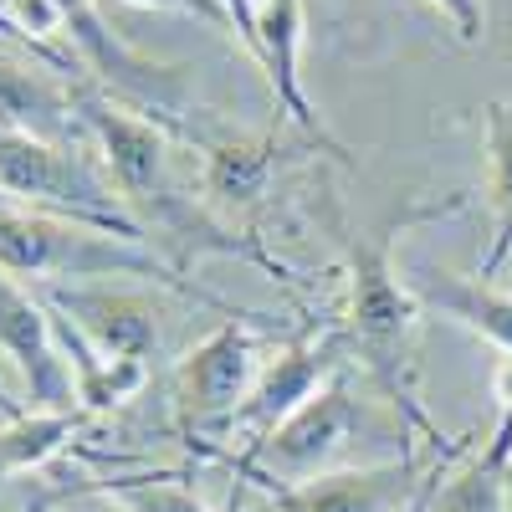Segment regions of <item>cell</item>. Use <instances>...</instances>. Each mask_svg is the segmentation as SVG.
Returning <instances> with one entry per match:
<instances>
[{
    "instance_id": "ac0fdd59",
    "label": "cell",
    "mask_w": 512,
    "mask_h": 512,
    "mask_svg": "<svg viewBox=\"0 0 512 512\" xmlns=\"http://www.w3.org/2000/svg\"><path fill=\"white\" fill-rule=\"evenodd\" d=\"M123 512H210L195 492H185L180 482L169 477H113L98 482Z\"/></svg>"
},
{
    "instance_id": "ffe728a7",
    "label": "cell",
    "mask_w": 512,
    "mask_h": 512,
    "mask_svg": "<svg viewBox=\"0 0 512 512\" xmlns=\"http://www.w3.org/2000/svg\"><path fill=\"white\" fill-rule=\"evenodd\" d=\"M128 6H154V11H185V16H195V21H210L216 31L236 36V21H231V11H226V0H128Z\"/></svg>"
},
{
    "instance_id": "7a4b0ae2",
    "label": "cell",
    "mask_w": 512,
    "mask_h": 512,
    "mask_svg": "<svg viewBox=\"0 0 512 512\" xmlns=\"http://www.w3.org/2000/svg\"><path fill=\"white\" fill-rule=\"evenodd\" d=\"M405 221H395L379 241H369L364 231H349L344 221L333 216V231L349 251V344L354 354L364 359V369L374 374V384L384 390V400H395L405 410V420H415L420 431H431L436 441H446L425 410L410 400V379H415V364H410V333H415V318H420V303L415 292L395 277V236H400Z\"/></svg>"
},
{
    "instance_id": "603a6c76",
    "label": "cell",
    "mask_w": 512,
    "mask_h": 512,
    "mask_svg": "<svg viewBox=\"0 0 512 512\" xmlns=\"http://www.w3.org/2000/svg\"><path fill=\"white\" fill-rule=\"evenodd\" d=\"M507 492H512V466H507Z\"/></svg>"
},
{
    "instance_id": "8992f818",
    "label": "cell",
    "mask_w": 512,
    "mask_h": 512,
    "mask_svg": "<svg viewBox=\"0 0 512 512\" xmlns=\"http://www.w3.org/2000/svg\"><path fill=\"white\" fill-rule=\"evenodd\" d=\"M77 118L98 139L113 190L139 226L175 200V185H169V134L154 118L113 103L88 77H77Z\"/></svg>"
},
{
    "instance_id": "7402d4cb",
    "label": "cell",
    "mask_w": 512,
    "mask_h": 512,
    "mask_svg": "<svg viewBox=\"0 0 512 512\" xmlns=\"http://www.w3.org/2000/svg\"><path fill=\"white\" fill-rule=\"evenodd\" d=\"M0 415H6V425H11V420H26V415H31L26 405H16V400L6 395V384H0Z\"/></svg>"
},
{
    "instance_id": "8fae6325",
    "label": "cell",
    "mask_w": 512,
    "mask_h": 512,
    "mask_svg": "<svg viewBox=\"0 0 512 512\" xmlns=\"http://www.w3.org/2000/svg\"><path fill=\"white\" fill-rule=\"evenodd\" d=\"M67 67H57L52 57H36L26 47H6L0 41V128L16 134H36L67 144L77 139V77H62Z\"/></svg>"
},
{
    "instance_id": "e0dca14e",
    "label": "cell",
    "mask_w": 512,
    "mask_h": 512,
    "mask_svg": "<svg viewBox=\"0 0 512 512\" xmlns=\"http://www.w3.org/2000/svg\"><path fill=\"white\" fill-rule=\"evenodd\" d=\"M82 425H88V410H31L26 420H11L0 431V482L36 472L52 456H62Z\"/></svg>"
},
{
    "instance_id": "5bb4252c",
    "label": "cell",
    "mask_w": 512,
    "mask_h": 512,
    "mask_svg": "<svg viewBox=\"0 0 512 512\" xmlns=\"http://www.w3.org/2000/svg\"><path fill=\"white\" fill-rule=\"evenodd\" d=\"M410 292L420 308H436L456 318L461 328L482 333L492 349L512 354V297L507 292H492L487 282H466L461 272H446V267H420Z\"/></svg>"
},
{
    "instance_id": "3957f363",
    "label": "cell",
    "mask_w": 512,
    "mask_h": 512,
    "mask_svg": "<svg viewBox=\"0 0 512 512\" xmlns=\"http://www.w3.org/2000/svg\"><path fill=\"white\" fill-rule=\"evenodd\" d=\"M364 436L379 441V446L410 451V431H405V425L379 420L364 400L349 395L344 374H333L303 410L287 415L262 446L246 451V456H236L231 466H236L241 477L282 492V487H297V482H313V477L349 472V466H359L354 441H364Z\"/></svg>"
},
{
    "instance_id": "2e32d148",
    "label": "cell",
    "mask_w": 512,
    "mask_h": 512,
    "mask_svg": "<svg viewBox=\"0 0 512 512\" xmlns=\"http://www.w3.org/2000/svg\"><path fill=\"white\" fill-rule=\"evenodd\" d=\"M487 134V200H492V246L482 256V277H492L512 251V98H492L482 108Z\"/></svg>"
},
{
    "instance_id": "52a82bcc",
    "label": "cell",
    "mask_w": 512,
    "mask_h": 512,
    "mask_svg": "<svg viewBox=\"0 0 512 512\" xmlns=\"http://www.w3.org/2000/svg\"><path fill=\"white\" fill-rule=\"evenodd\" d=\"M256 384V328L251 318H226L216 333L175 364V415L180 431H221ZM190 441V446H195Z\"/></svg>"
},
{
    "instance_id": "9a60e30c",
    "label": "cell",
    "mask_w": 512,
    "mask_h": 512,
    "mask_svg": "<svg viewBox=\"0 0 512 512\" xmlns=\"http://www.w3.org/2000/svg\"><path fill=\"white\" fill-rule=\"evenodd\" d=\"M277 139H226V144H205V195L251 210L262 205V195L272 190L277 175Z\"/></svg>"
},
{
    "instance_id": "ba28073f",
    "label": "cell",
    "mask_w": 512,
    "mask_h": 512,
    "mask_svg": "<svg viewBox=\"0 0 512 512\" xmlns=\"http://www.w3.org/2000/svg\"><path fill=\"white\" fill-rule=\"evenodd\" d=\"M0 354L26 384V410H77V384L62 359L52 308L0 267Z\"/></svg>"
},
{
    "instance_id": "5b68a950",
    "label": "cell",
    "mask_w": 512,
    "mask_h": 512,
    "mask_svg": "<svg viewBox=\"0 0 512 512\" xmlns=\"http://www.w3.org/2000/svg\"><path fill=\"white\" fill-rule=\"evenodd\" d=\"M52 11H57V31L72 41L88 82H98L113 103L154 118L164 134L200 139V128L185 123V113H190L185 108V67H164V62L134 52L128 41H118V31L98 16L93 0H52Z\"/></svg>"
},
{
    "instance_id": "6da1fadb",
    "label": "cell",
    "mask_w": 512,
    "mask_h": 512,
    "mask_svg": "<svg viewBox=\"0 0 512 512\" xmlns=\"http://www.w3.org/2000/svg\"><path fill=\"white\" fill-rule=\"evenodd\" d=\"M0 267L11 277H41V282H88V277H149L159 287H175L195 303L226 308L221 297H210L205 287H195L190 277H180V267H169L159 251H149L144 241L113 236L103 226L88 221H67V216H47V210H0ZM231 318H251L241 308H226Z\"/></svg>"
},
{
    "instance_id": "30bf717a",
    "label": "cell",
    "mask_w": 512,
    "mask_h": 512,
    "mask_svg": "<svg viewBox=\"0 0 512 512\" xmlns=\"http://www.w3.org/2000/svg\"><path fill=\"white\" fill-rule=\"evenodd\" d=\"M41 297L108 359L144 364L159 349V308L144 292H113L93 282H41Z\"/></svg>"
},
{
    "instance_id": "d6986e66",
    "label": "cell",
    "mask_w": 512,
    "mask_h": 512,
    "mask_svg": "<svg viewBox=\"0 0 512 512\" xmlns=\"http://www.w3.org/2000/svg\"><path fill=\"white\" fill-rule=\"evenodd\" d=\"M431 6L451 21L461 47H482V41H487V6H482V0H431Z\"/></svg>"
},
{
    "instance_id": "277c9868",
    "label": "cell",
    "mask_w": 512,
    "mask_h": 512,
    "mask_svg": "<svg viewBox=\"0 0 512 512\" xmlns=\"http://www.w3.org/2000/svg\"><path fill=\"white\" fill-rule=\"evenodd\" d=\"M0 200H26L31 210L67 221H88L128 241H149L144 226L123 210L118 190L98 180V169L67 144L0 128Z\"/></svg>"
},
{
    "instance_id": "9c48e42d",
    "label": "cell",
    "mask_w": 512,
    "mask_h": 512,
    "mask_svg": "<svg viewBox=\"0 0 512 512\" xmlns=\"http://www.w3.org/2000/svg\"><path fill=\"white\" fill-rule=\"evenodd\" d=\"M338 364H344V359H338V344L328 338V344H318V349H313V344H292L272 369L256 374L251 395H246V400L236 405V415L221 425L226 441H241L226 461H236V456H246V451L262 446L287 415H297V410H303V405L323 390V384L338 374Z\"/></svg>"
},
{
    "instance_id": "4fadbf2b",
    "label": "cell",
    "mask_w": 512,
    "mask_h": 512,
    "mask_svg": "<svg viewBox=\"0 0 512 512\" xmlns=\"http://www.w3.org/2000/svg\"><path fill=\"white\" fill-rule=\"evenodd\" d=\"M415 456H395L379 466H349L313 482L282 487L272 497V512H400L420 482H415Z\"/></svg>"
},
{
    "instance_id": "44dd1931",
    "label": "cell",
    "mask_w": 512,
    "mask_h": 512,
    "mask_svg": "<svg viewBox=\"0 0 512 512\" xmlns=\"http://www.w3.org/2000/svg\"><path fill=\"white\" fill-rule=\"evenodd\" d=\"M226 11H231V21H236V41L256 57V16H251V0H226Z\"/></svg>"
},
{
    "instance_id": "7c38bea8",
    "label": "cell",
    "mask_w": 512,
    "mask_h": 512,
    "mask_svg": "<svg viewBox=\"0 0 512 512\" xmlns=\"http://www.w3.org/2000/svg\"><path fill=\"white\" fill-rule=\"evenodd\" d=\"M251 16H256V67L267 72L272 93H277V108L303 128L308 139H318L328 154L354 164L323 134V118H318L313 98L303 93V72H297V57H303V0H251Z\"/></svg>"
}]
</instances>
